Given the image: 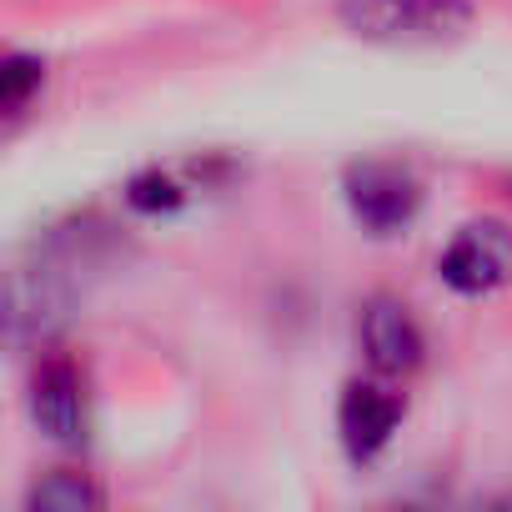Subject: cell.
<instances>
[{"instance_id":"1","label":"cell","mask_w":512,"mask_h":512,"mask_svg":"<svg viewBox=\"0 0 512 512\" xmlns=\"http://www.w3.org/2000/svg\"><path fill=\"white\" fill-rule=\"evenodd\" d=\"M437 272L462 297L497 292L502 282H512V231L502 221H472V226H462L447 241Z\"/></svg>"},{"instance_id":"2","label":"cell","mask_w":512,"mask_h":512,"mask_svg":"<svg viewBox=\"0 0 512 512\" xmlns=\"http://www.w3.org/2000/svg\"><path fill=\"white\" fill-rule=\"evenodd\" d=\"M347 201H352V211H357L362 226H372V231H397V226H407V221L417 216L422 191H417V181H412L402 166H392V161H367V166H357V171L347 176Z\"/></svg>"},{"instance_id":"3","label":"cell","mask_w":512,"mask_h":512,"mask_svg":"<svg viewBox=\"0 0 512 512\" xmlns=\"http://www.w3.org/2000/svg\"><path fill=\"white\" fill-rule=\"evenodd\" d=\"M357 332H362L367 362H372L377 372H387V377H402V372H412V367L422 362V332H417L412 312H407L402 302H392V297L367 302Z\"/></svg>"},{"instance_id":"4","label":"cell","mask_w":512,"mask_h":512,"mask_svg":"<svg viewBox=\"0 0 512 512\" xmlns=\"http://www.w3.org/2000/svg\"><path fill=\"white\" fill-rule=\"evenodd\" d=\"M397 417H402V402L377 387V382H352L342 407H337V427H342V442L352 457H372L387 447V437L397 432Z\"/></svg>"},{"instance_id":"5","label":"cell","mask_w":512,"mask_h":512,"mask_svg":"<svg viewBox=\"0 0 512 512\" xmlns=\"http://www.w3.org/2000/svg\"><path fill=\"white\" fill-rule=\"evenodd\" d=\"M347 16L367 36H432L462 21L457 0H347Z\"/></svg>"},{"instance_id":"6","label":"cell","mask_w":512,"mask_h":512,"mask_svg":"<svg viewBox=\"0 0 512 512\" xmlns=\"http://www.w3.org/2000/svg\"><path fill=\"white\" fill-rule=\"evenodd\" d=\"M31 417L46 437L56 442H81L86 437V402H81V382L71 367H46L36 377V392H31Z\"/></svg>"},{"instance_id":"7","label":"cell","mask_w":512,"mask_h":512,"mask_svg":"<svg viewBox=\"0 0 512 512\" xmlns=\"http://www.w3.org/2000/svg\"><path fill=\"white\" fill-rule=\"evenodd\" d=\"M96 502H101V492L81 472H51L46 482L31 487V507H46V512H81Z\"/></svg>"},{"instance_id":"8","label":"cell","mask_w":512,"mask_h":512,"mask_svg":"<svg viewBox=\"0 0 512 512\" xmlns=\"http://www.w3.org/2000/svg\"><path fill=\"white\" fill-rule=\"evenodd\" d=\"M36 86H41V66H36L31 56H11L6 71H0V101H6V111L16 116Z\"/></svg>"}]
</instances>
